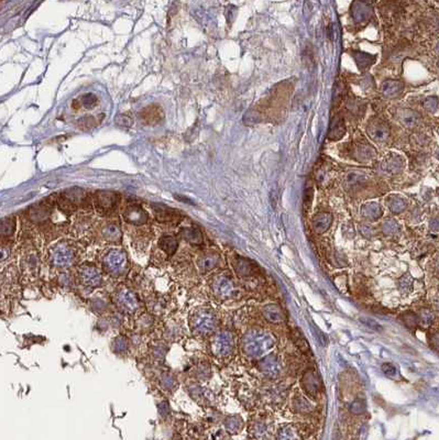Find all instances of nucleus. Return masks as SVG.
Here are the masks:
<instances>
[{"label":"nucleus","instance_id":"obj_19","mask_svg":"<svg viewBox=\"0 0 439 440\" xmlns=\"http://www.w3.org/2000/svg\"><path fill=\"white\" fill-rule=\"evenodd\" d=\"M333 215L329 212H319L317 215H315L313 218V229L316 234L321 235L326 232L333 224Z\"/></svg>","mask_w":439,"mask_h":440},{"label":"nucleus","instance_id":"obj_27","mask_svg":"<svg viewBox=\"0 0 439 440\" xmlns=\"http://www.w3.org/2000/svg\"><path fill=\"white\" fill-rule=\"evenodd\" d=\"M361 215L369 220H377L382 216V208L378 203H368L361 208Z\"/></svg>","mask_w":439,"mask_h":440},{"label":"nucleus","instance_id":"obj_32","mask_svg":"<svg viewBox=\"0 0 439 440\" xmlns=\"http://www.w3.org/2000/svg\"><path fill=\"white\" fill-rule=\"evenodd\" d=\"M353 155L354 158L359 161H369L376 157V151H374V149L370 145L361 144L356 148Z\"/></svg>","mask_w":439,"mask_h":440},{"label":"nucleus","instance_id":"obj_24","mask_svg":"<svg viewBox=\"0 0 439 440\" xmlns=\"http://www.w3.org/2000/svg\"><path fill=\"white\" fill-rule=\"evenodd\" d=\"M276 440H302L300 430L294 425H284L276 433Z\"/></svg>","mask_w":439,"mask_h":440},{"label":"nucleus","instance_id":"obj_49","mask_svg":"<svg viewBox=\"0 0 439 440\" xmlns=\"http://www.w3.org/2000/svg\"><path fill=\"white\" fill-rule=\"evenodd\" d=\"M424 107L428 110L430 113H435L437 108H438V99L435 98V97H431V98H427L424 101Z\"/></svg>","mask_w":439,"mask_h":440},{"label":"nucleus","instance_id":"obj_1","mask_svg":"<svg viewBox=\"0 0 439 440\" xmlns=\"http://www.w3.org/2000/svg\"><path fill=\"white\" fill-rule=\"evenodd\" d=\"M275 339L272 335L264 333L262 330H251L244 335L242 339L243 351L250 357H261L264 353L273 348Z\"/></svg>","mask_w":439,"mask_h":440},{"label":"nucleus","instance_id":"obj_11","mask_svg":"<svg viewBox=\"0 0 439 440\" xmlns=\"http://www.w3.org/2000/svg\"><path fill=\"white\" fill-rule=\"evenodd\" d=\"M368 135L376 142H384L390 137V127L382 120H374L367 128Z\"/></svg>","mask_w":439,"mask_h":440},{"label":"nucleus","instance_id":"obj_7","mask_svg":"<svg viewBox=\"0 0 439 440\" xmlns=\"http://www.w3.org/2000/svg\"><path fill=\"white\" fill-rule=\"evenodd\" d=\"M80 280L84 286L98 287L102 282V275L100 271L93 265H84L80 271Z\"/></svg>","mask_w":439,"mask_h":440},{"label":"nucleus","instance_id":"obj_52","mask_svg":"<svg viewBox=\"0 0 439 440\" xmlns=\"http://www.w3.org/2000/svg\"><path fill=\"white\" fill-rule=\"evenodd\" d=\"M422 318L424 319L425 322L429 323V322H431L432 320H434V316H432L431 312H429V310L424 309L423 312H422Z\"/></svg>","mask_w":439,"mask_h":440},{"label":"nucleus","instance_id":"obj_35","mask_svg":"<svg viewBox=\"0 0 439 440\" xmlns=\"http://www.w3.org/2000/svg\"><path fill=\"white\" fill-rule=\"evenodd\" d=\"M16 220L14 218H5L0 220V236L10 237L15 232Z\"/></svg>","mask_w":439,"mask_h":440},{"label":"nucleus","instance_id":"obj_10","mask_svg":"<svg viewBox=\"0 0 439 440\" xmlns=\"http://www.w3.org/2000/svg\"><path fill=\"white\" fill-rule=\"evenodd\" d=\"M122 216H124V219L127 223L135 226L144 225L148 222L147 211L140 205L135 204L129 205L122 212Z\"/></svg>","mask_w":439,"mask_h":440},{"label":"nucleus","instance_id":"obj_36","mask_svg":"<svg viewBox=\"0 0 439 440\" xmlns=\"http://www.w3.org/2000/svg\"><path fill=\"white\" fill-rule=\"evenodd\" d=\"M292 338L295 342V345L298 346V348L300 349L301 351H303L304 353H308L309 352V345L307 340L305 339L304 336L300 332L299 329H294L292 332Z\"/></svg>","mask_w":439,"mask_h":440},{"label":"nucleus","instance_id":"obj_39","mask_svg":"<svg viewBox=\"0 0 439 440\" xmlns=\"http://www.w3.org/2000/svg\"><path fill=\"white\" fill-rule=\"evenodd\" d=\"M261 121V115L255 112V110L249 109L246 112V114L243 115V122L244 125L247 126H254L257 124H259Z\"/></svg>","mask_w":439,"mask_h":440},{"label":"nucleus","instance_id":"obj_33","mask_svg":"<svg viewBox=\"0 0 439 440\" xmlns=\"http://www.w3.org/2000/svg\"><path fill=\"white\" fill-rule=\"evenodd\" d=\"M386 204L392 212L401 213L406 209V202L402 197L392 195L386 199Z\"/></svg>","mask_w":439,"mask_h":440},{"label":"nucleus","instance_id":"obj_23","mask_svg":"<svg viewBox=\"0 0 439 440\" xmlns=\"http://www.w3.org/2000/svg\"><path fill=\"white\" fill-rule=\"evenodd\" d=\"M100 234L106 241L117 242L121 239V229L116 223H108L102 226Z\"/></svg>","mask_w":439,"mask_h":440},{"label":"nucleus","instance_id":"obj_4","mask_svg":"<svg viewBox=\"0 0 439 440\" xmlns=\"http://www.w3.org/2000/svg\"><path fill=\"white\" fill-rule=\"evenodd\" d=\"M120 204L119 194L111 191H99L94 195V205L96 210L102 215L114 212Z\"/></svg>","mask_w":439,"mask_h":440},{"label":"nucleus","instance_id":"obj_26","mask_svg":"<svg viewBox=\"0 0 439 440\" xmlns=\"http://www.w3.org/2000/svg\"><path fill=\"white\" fill-rule=\"evenodd\" d=\"M62 195L65 198H67L69 202H72L77 207L85 204L86 196H87L86 192L83 191L82 189H70L62 193Z\"/></svg>","mask_w":439,"mask_h":440},{"label":"nucleus","instance_id":"obj_6","mask_svg":"<svg viewBox=\"0 0 439 440\" xmlns=\"http://www.w3.org/2000/svg\"><path fill=\"white\" fill-rule=\"evenodd\" d=\"M234 350V338L228 332L218 333L211 341V351L217 357H227Z\"/></svg>","mask_w":439,"mask_h":440},{"label":"nucleus","instance_id":"obj_42","mask_svg":"<svg viewBox=\"0 0 439 440\" xmlns=\"http://www.w3.org/2000/svg\"><path fill=\"white\" fill-rule=\"evenodd\" d=\"M295 410L300 413H308L312 411V406L304 397H299L294 402Z\"/></svg>","mask_w":439,"mask_h":440},{"label":"nucleus","instance_id":"obj_12","mask_svg":"<svg viewBox=\"0 0 439 440\" xmlns=\"http://www.w3.org/2000/svg\"><path fill=\"white\" fill-rule=\"evenodd\" d=\"M51 212H52V205L42 202L31 206L28 211V216L32 223L40 224L47 222L51 216Z\"/></svg>","mask_w":439,"mask_h":440},{"label":"nucleus","instance_id":"obj_45","mask_svg":"<svg viewBox=\"0 0 439 440\" xmlns=\"http://www.w3.org/2000/svg\"><path fill=\"white\" fill-rule=\"evenodd\" d=\"M398 284H399V288H401L403 292L408 293L412 289L413 286V279L410 274H405L403 275L401 279L398 280Z\"/></svg>","mask_w":439,"mask_h":440},{"label":"nucleus","instance_id":"obj_38","mask_svg":"<svg viewBox=\"0 0 439 440\" xmlns=\"http://www.w3.org/2000/svg\"><path fill=\"white\" fill-rule=\"evenodd\" d=\"M97 102H98L97 97L90 93L83 95L81 98L77 100V103H80V105L85 109H93L97 105Z\"/></svg>","mask_w":439,"mask_h":440},{"label":"nucleus","instance_id":"obj_44","mask_svg":"<svg viewBox=\"0 0 439 440\" xmlns=\"http://www.w3.org/2000/svg\"><path fill=\"white\" fill-rule=\"evenodd\" d=\"M115 121H116V124H117L120 127H122V128H129V127H131L133 125L132 117H130V116L126 115V114L118 115L117 117H116Z\"/></svg>","mask_w":439,"mask_h":440},{"label":"nucleus","instance_id":"obj_40","mask_svg":"<svg viewBox=\"0 0 439 440\" xmlns=\"http://www.w3.org/2000/svg\"><path fill=\"white\" fill-rule=\"evenodd\" d=\"M129 348V342L128 339L124 336H118L117 338H116L113 342V349L118 353H122L128 350Z\"/></svg>","mask_w":439,"mask_h":440},{"label":"nucleus","instance_id":"obj_46","mask_svg":"<svg viewBox=\"0 0 439 440\" xmlns=\"http://www.w3.org/2000/svg\"><path fill=\"white\" fill-rule=\"evenodd\" d=\"M350 412L352 414H354V415H360V414L364 413L365 412V403L361 399L354 400V402L350 405Z\"/></svg>","mask_w":439,"mask_h":440},{"label":"nucleus","instance_id":"obj_2","mask_svg":"<svg viewBox=\"0 0 439 440\" xmlns=\"http://www.w3.org/2000/svg\"><path fill=\"white\" fill-rule=\"evenodd\" d=\"M102 264L109 274L114 276L122 275L128 269V258L126 252L117 248L109 250L104 256Z\"/></svg>","mask_w":439,"mask_h":440},{"label":"nucleus","instance_id":"obj_37","mask_svg":"<svg viewBox=\"0 0 439 440\" xmlns=\"http://www.w3.org/2000/svg\"><path fill=\"white\" fill-rule=\"evenodd\" d=\"M235 269L237 273L240 276H249L251 273H252V267H251L250 262L242 258L238 259L236 261Z\"/></svg>","mask_w":439,"mask_h":440},{"label":"nucleus","instance_id":"obj_41","mask_svg":"<svg viewBox=\"0 0 439 440\" xmlns=\"http://www.w3.org/2000/svg\"><path fill=\"white\" fill-rule=\"evenodd\" d=\"M402 318H403V321H404L405 325L408 326L409 328H411V329L416 328L418 326L419 319H418L417 315H415L414 313H412V312L405 313V314H403Z\"/></svg>","mask_w":439,"mask_h":440},{"label":"nucleus","instance_id":"obj_17","mask_svg":"<svg viewBox=\"0 0 439 440\" xmlns=\"http://www.w3.org/2000/svg\"><path fill=\"white\" fill-rule=\"evenodd\" d=\"M345 133H346V127H345L344 118L339 115L335 116L331 121V125H329L327 138L329 140L337 141L343 138Z\"/></svg>","mask_w":439,"mask_h":440},{"label":"nucleus","instance_id":"obj_13","mask_svg":"<svg viewBox=\"0 0 439 440\" xmlns=\"http://www.w3.org/2000/svg\"><path fill=\"white\" fill-rule=\"evenodd\" d=\"M373 15V9L369 4L354 2L351 5V17L356 23L367 22Z\"/></svg>","mask_w":439,"mask_h":440},{"label":"nucleus","instance_id":"obj_31","mask_svg":"<svg viewBox=\"0 0 439 440\" xmlns=\"http://www.w3.org/2000/svg\"><path fill=\"white\" fill-rule=\"evenodd\" d=\"M225 427L231 435H237V433L240 432L243 428V420L240 416L227 417L225 420Z\"/></svg>","mask_w":439,"mask_h":440},{"label":"nucleus","instance_id":"obj_5","mask_svg":"<svg viewBox=\"0 0 439 440\" xmlns=\"http://www.w3.org/2000/svg\"><path fill=\"white\" fill-rule=\"evenodd\" d=\"M75 260V252L65 243H59L50 253V262L56 268H67Z\"/></svg>","mask_w":439,"mask_h":440},{"label":"nucleus","instance_id":"obj_29","mask_svg":"<svg viewBox=\"0 0 439 440\" xmlns=\"http://www.w3.org/2000/svg\"><path fill=\"white\" fill-rule=\"evenodd\" d=\"M159 247L162 249L166 254L173 255L178 248V241L176 240V238H174L173 236H163L159 240Z\"/></svg>","mask_w":439,"mask_h":440},{"label":"nucleus","instance_id":"obj_28","mask_svg":"<svg viewBox=\"0 0 439 440\" xmlns=\"http://www.w3.org/2000/svg\"><path fill=\"white\" fill-rule=\"evenodd\" d=\"M352 56H353L354 61L357 62L358 67L361 70H363V69H365L368 67H370L372 65V64L374 62H376V56L371 55V54H368V53H364V52L354 51L353 53H352Z\"/></svg>","mask_w":439,"mask_h":440},{"label":"nucleus","instance_id":"obj_21","mask_svg":"<svg viewBox=\"0 0 439 440\" xmlns=\"http://www.w3.org/2000/svg\"><path fill=\"white\" fill-rule=\"evenodd\" d=\"M262 314L267 321L271 323H280L285 318L282 308L279 305H275V304H270V305L264 306Z\"/></svg>","mask_w":439,"mask_h":440},{"label":"nucleus","instance_id":"obj_18","mask_svg":"<svg viewBox=\"0 0 439 440\" xmlns=\"http://www.w3.org/2000/svg\"><path fill=\"white\" fill-rule=\"evenodd\" d=\"M152 209H153L154 217H156V219L160 223L173 222V220L176 219L178 216L176 210H174L163 204H153Z\"/></svg>","mask_w":439,"mask_h":440},{"label":"nucleus","instance_id":"obj_9","mask_svg":"<svg viewBox=\"0 0 439 440\" xmlns=\"http://www.w3.org/2000/svg\"><path fill=\"white\" fill-rule=\"evenodd\" d=\"M117 304L120 309L128 314H133L139 308L137 296L130 289H122L117 295Z\"/></svg>","mask_w":439,"mask_h":440},{"label":"nucleus","instance_id":"obj_51","mask_svg":"<svg viewBox=\"0 0 439 440\" xmlns=\"http://www.w3.org/2000/svg\"><path fill=\"white\" fill-rule=\"evenodd\" d=\"M174 384H175V381H174V379L171 377V375L166 374L162 378V386L165 390H172L174 387Z\"/></svg>","mask_w":439,"mask_h":440},{"label":"nucleus","instance_id":"obj_30","mask_svg":"<svg viewBox=\"0 0 439 440\" xmlns=\"http://www.w3.org/2000/svg\"><path fill=\"white\" fill-rule=\"evenodd\" d=\"M180 236L191 244H201L203 242V235L197 228H184L180 230Z\"/></svg>","mask_w":439,"mask_h":440},{"label":"nucleus","instance_id":"obj_14","mask_svg":"<svg viewBox=\"0 0 439 440\" xmlns=\"http://www.w3.org/2000/svg\"><path fill=\"white\" fill-rule=\"evenodd\" d=\"M212 289H214V293L221 299H228L234 293L235 287L231 280L228 279L227 276L218 275L214 280V283H212Z\"/></svg>","mask_w":439,"mask_h":440},{"label":"nucleus","instance_id":"obj_50","mask_svg":"<svg viewBox=\"0 0 439 440\" xmlns=\"http://www.w3.org/2000/svg\"><path fill=\"white\" fill-rule=\"evenodd\" d=\"M360 321H362L365 326H368V327L371 328V329L377 330V332H381V330H382V327H381V325H379V323L376 320H373V319H369V318H364V317H361Z\"/></svg>","mask_w":439,"mask_h":440},{"label":"nucleus","instance_id":"obj_47","mask_svg":"<svg viewBox=\"0 0 439 440\" xmlns=\"http://www.w3.org/2000/svg\"><path fill=\"white\" fill-rule=\"evenodd\" d=\"M382 371L387 375V377H391V378H396L398 375L397 369L392 363H384L382 365Z\"/></svg>","mask_w":439,"mask_h":440},{"label":"nucleus","instance_id":"obj_53","mask_svg":"<svg viewBox=\"0 0 439 440\" xmlns=\"http://www.w3.org/2000/svg\"><path fill=\"white\" fill-rule=\"evenodd\" d=\"M8 254H9V251L7 248L0 247V260H5V259L8 256Z\"/></svg>","mask_w":439,"mask_h":440},{"label":"nucleus","instance_id":"obj_8","mask_svg":"<svg viewBox=\"0 0 439 440\" xmlns=\"http://www.w3.org/2000/svg\"><path fill=\"white\" fill-rule=\"evenodd\" d=\"M140 120L147 126H156L164 119V112L158 105H150L143 108L139 114Z\"/></svg>","mask_w":439,"mask_h":440},{"label":"nucleus","instance_id":"obj_34","mask_svg":"<svg viewBox=\"0 0 439 440\" xmlns=\"http://www.w3.org/2000/svg\"><path fill=\"white\" fill-rule=\"evenodd\" d=\"M218 261H219V258L217 254L209 253V254H205L199 259L198 265L203 271H210L218 264Z\"/></svg>","mask_w":439,"mask_h":440},{"label":"nucleus","instance_id":"obj_48","mask_svg":"<svg viewBox=\"0 0 439 440\" xmlns=\"http://www.w3.org/2000/svg\"><path fill=\"white\" fill-rule=\"evenodd\" d=\"M95 124H96V119L94 117H90V116H88V117L81 118L79 120V126L82 129H90L95 126Z\"/></svg>","mask_w":439,"mask_h":440},{"label":"nucleus","instance_id":"obj_20","mask_svg":"<svg viewBox=\"0 0 439 440\" xmlns=\"http://www.w3.org/2000/svg\"><path fill=\"white\" fill-rule=\"evenodd\" d=\"M404 84L399 81H385L381 86V92L385 98H395L402 94Z\"/></svg>","mask_w":439,"mask_h":440},{"label":"nucleus","instance_id":"obj_3","mask_svg":"<svg viewBox=\"0 0 439 440\" xmlns=\"http://www.w3.org/2000/svg\"><path fill=\"white\" fill-rule=\"evenodd\" d=\"M192 328L199 335H210L217 326V319L214 313L207 309L198 310L193 315L191 319Z\"/></svg>","mask_w":439,"mask_h":440},{"label":"nucleus","instance_id":"obj_25","mask_svg":"<svg viewBox=\"0 0 439 440\" xmlns=\"http://www.w3.org/2000/svg\"><path fill=\"white\" fill-rule=\"evenodd\" d=\"M404 165H405L404 160L399 157V155H396V154L389 155V157L385 158V160L383 162L384 169L386 171L393 173V174L401 172L403 170Z\"/></svg>","mask_w":439,"mask_h":440},{"label":"nucleus","instance_id":"obj_15","mask_svg":"<svg viewBox=\"0 0 439 440\" xmlns=\"http://www.w3.org/2000/svg\"><path fill=\"white\" fill-rule=\"evenodd\" d=\"M260 370L270 378H275L281 373L282 366L279 359L274 354L266 355L259 363Z\"/></svg>","mask_w":439,"mask_h":440},{"label":"nucleus","instance_id":"obj_16","mask_svg":"<svg viewBox=\"0 0 439 440\" xmlns=\"http://www.w3.org/2000/svg\"><path fill=\"white\" fill-rule=\"evenodd\" d=\"M302 385L307 393L312 394V395H315V394H317L319 392L321 383H320V380L318 378V375L316 374V372L311 369V370H307L304 373V375H303Z\"/></svg>","mask_w":439,"mask_h":440},{"label":"nucleus","instance_id":"obj_22","mask_svg":"<svg viewBox=\"0 0 439 440\" xmlns=\"http://www.w3.org/2000/svg\"><path fill=\"white\" fill-rule=\"evenodd\" d=\"M397 118L403 126L409 128L417 126L419 124V120H421L419 115L416 112H413L411 109H398Z\"/></svg>","mask_w":439,"mask_h":440},{"label":"nucleus","instance_id":"obj_43","mask_svg":"<svg viewBox=\"0 0 439 440\" xmlns=\"http://www.w3.org/2000/svg\"><path fill=\"white\" fill-rule=\"evenodd\" d=\"M398 230H399V227H398L397 223L394 222V220H387V222H385L382 226V231L387 236L395 235Z\"/></svg>","mask_w":439,"mask_h":440}]
</instances>
